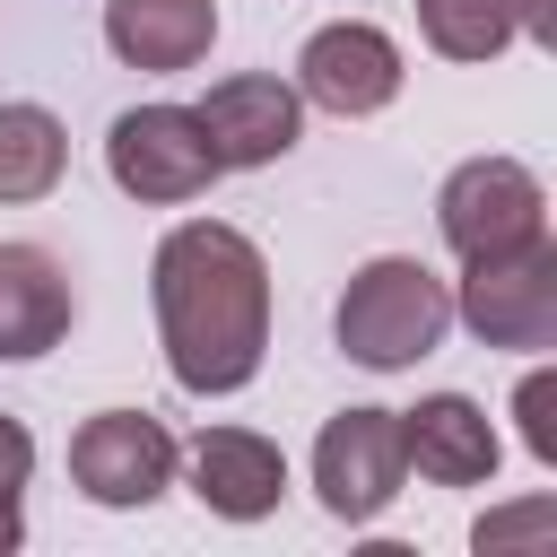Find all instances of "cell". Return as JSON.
Instances as JSON below:
<instances>
[{
    "label": "cell",
    "mask_w": 557,
    "mask_h": 557,
    "mask_svg": "<svg viewBox=\"0 0 557 557\" xmlns=\"http://www.w3.org/2000/svg\"><path fill=\"white\" fill-rule=\"evenodd\" d=\"M104 44L122 70L174 78L191 61H209L218 44V0H104Z\"/></svg>",
    "instance_id": "cell-13"
},
{
    "label": "cell",
    "mask_w": 557,
    "mask_h": 557,
    "mask_svg": "<svg viewBox=\"0 0 557 557\" xmlns=\"http://www.w3.org/2000/svg\"><path fill=\"white\" fill-rule=\"evenodd\" d=\"M548 531H557V496H522V505H505V513H479L470 548L496 557V548H522V540H548Z\"/></svg>",
    "instance_id": "cell-18"
},
{
    "label": "cell",
    "mask_w": 557,
    "mask_h": 557,
    "mask_svg": "<svg viewBox=\"0 0 557 557\" xmlns=\"http://www.w3.org/2000/svg\"><path fill=\"white\" fill-rule=\"evenodd\" d=\"M418 35L444 61H496L522 35V0H418Z\"/></svg>",
    "instance_id": "cell-15"
},
{
    "label": "cell",
    "mask_w": 557,
    "mask_h": 557,
    "mask_svg": "<svg viewBox=\"0 0 557 557\" xmlns=\"http://www.w3.org/2000/svg\"><path fill=\"white\" fill-rule=\"evenodd\" d=\"M409 479V453H400V409H339L322 435H313V496L331 522H374Z\"/></svg>",
    "instance_id": "cell-7"
},
{
    "label": "cell",
    "mask_w": 557,
    "mask_h": 557,
    "mask_svg": "<svg viewBox=\"0 0 557 557\" xmlns=\"http://www.w3.org/2000/svg\"><path fill=\"white\" fill-rule=\"evenodd\" d=\"M26 479H35V435L0 409V548H17V540H26V513H17Z\"/></svg>",
    "instance_id": "cell-16"
},
{
    "label": "cell",
    "mask_w": 557,
    "mask_h": 557,
    "mask_svg": "<svg viewBox=\"0 0 557 557\" xmlns=\"http://www.w3.org/2000/svg\"><path fill=\"white\" fill-rule=\"evenodd\" d=\"M148 296H157L165 374L191 400H226L261 374V357H270V261L244 226L183 218L148 261Z\"/></svg>",
    "instance_id": "cell-1"
},
{
    "label": "cell",
    "mask_w": 557,
    "mask_h": 557,
    "mask_svg": "<svg viewBox=\"0 0 557 557\" xmlns=\"http://www.w3.org/2000/svg\"><path fill=\"white\" fill-rule=\"evenodd\" d=\"M453 322H461L479 348H513V357L557 348V244L540 235V244H513V252L461 261Z\"/></svg>",
    "instance_id": "cell-3"
},
{
    "label": "cell",
    "mask_w": 557,
    "mask_h": 557,
    "mask_svg": "<svg viewBox=\"0 0 557 557\" xmlns=\"http://www.w3.org/2000/svg\"><path fill=\"white\" fill-rule=\"evenodd\" d=\"M78 296L44 244H0V366H35L70 339Z\"/></svg>",
    "instance_id": "cell-11"
},
{
    "label": "cell",
    "mask_w": 557,
    "mask_h": 557,
    "mask_svg": "<svg viewBox=\"0 0 557 557\" xmlns=\"http://www.w3.org/2000/svg\"><path fill=\"white\" fill-rule=\"evenodd\" d=\"M400 453L426 487H487L496 461H505L496 418L470 392H426L418 409H400Z\"/></svg>",
    "instance_id": "cell-10"
},
{
    "label": "cell",
    "mask_w": 557,
    "mask_h": 557,
    "mask_svg": "<svg viewBox=\"0 0 557 557\" xmlns=\"http://www.w3.org/2000/svg\"><path fill=\"white\" fill-rule=\"evenodd\" d=\"M522 35L531 44H557V0H522Z\"/></svg>",
    "instance_id": "cell-19"
},
{
    "label": "cell",
    "mask_w": 557,
    "mask_h": 557,
    "mask_svg": "<svg viewBox=\"0 0 557 557\" xmlns=\"http://www.w3.org/2000/svg\"><path fill=\"white\" fill-rule=\"evenodd\" d=\"M70 174V131H61V113L52 104H0V200L17 209V200H44L52 183Z\"/></svg>",
    "instance_id": "cell-14"
},
{
    "label": "cell",
    "mask_w": 557,
    "mask_h": 557,
    "mask_svg": "<svg viewBox=\"0 0 557 557\" xmlns=\"http://www.w3.org/2000/svg\"><path fill=\"white\" fill-rule=\"evenodd\" d=\"M435 235L453 244V261H487L513 244L548 235V191L522 157H461L435 191Z\"/></svg>",
    "instance_id": "cell-4"
},
{
    "label": "cell",
    "mask_w": 557,
    "mask_h": 557,
    "mask_svg": "<svg viewBox=\"0 0 557 557\" xmlns=\"http://www.w3.org/2000/svg\"><path fill=\"white\" fill-rule=\"evenodd\" d=\"M174 470H183V444H174L148 409H96V418L70 435V479H78V496L104 505V513L157 505V496L174 487Z\"/></svg>",
    "instance_id": "cell-6"
},
{
    "label": "cell",
    "mask_w": 557,
    "mask_h": 557,
    "mask_svg": "<svg viewBox=\"0 0 557 557\" xmlns=\"http://www.w3.org/2000/svg\"><path fill=\"white\" fill-rule=\"evenodd\" d=\"M191 496L218 522H261L287 496V453L270 435H252V426H200V444H191Z\"/></svg>",
    "instance_id": "cell-12"
},
{
    "label": "cell",
    "mask_w": 557,
    "mask_h": 557,
    "mask_svg": "<svg viewBox=\"0 0 557 557\" xmlns=\"http://www.w3.org/2000/svg\"><path fill=\"white\" fill-rule=\"evenodd\" d=\"M104 174H113V191H131L148 209H183L218 183V157L200 139L191 104H131L104 131Z\"/></svg>",
    "instance_id": "cell-5"
},
{
    "label": "cell",
    "mask_w": 557,
    "mask_h": 557,
    "mask_svg": "<svg viewBox=\"0 0 557 557\" xmlns=\"http://www.w3.org/2000/svg\"><path fill=\"white\" fill-rule=\"evenodd\" d=\"M191 113H200V139H209L218 174L278 165V157L305 139V96H296L287 78H270V70H235V78H218Z\"/></svg>",
    "instance_id": "cell-9"
},
{
    "label": "cell",
    "mask_w": 557,
    "mask_h": 557,
    "mask_svg": "<svg viewBox=\"0 0 557 557\" xmlns=\"http://www.w3.org/2000/svg\"><path fill=\"white\" fill-rule=\"evenodd\" d=\"M513 418H522V453H531L540 470H557V374H548V366H531V374H522Z\"/></svg>",
    "instance_id": "cell-17"
},
{
    "label": "cell",
    "mask_w": 557,
    "mask_h": 557,
    "mask_svg": "<svg viewBox=\"0 0 557 557\" xmlns=\"http://www.w3.org/2000/svg\"><path fill=\"white\" fill-rule=\"evenodd\" d=\"M331 331H339V357H357L366 374H409L418 357L444 348V331H453V287H444L418 252H374L366 270H348Z\"/></svg>",
    "instance_id": "cell-2"
},
{
    "label": "cell",
    "mask_w": 557,
    "mask_h": 557,
    "mask_svg": "<svg viewBox=\"0 0 557 557\" xmlns=\"http://www.w3.org/2000/svg\"><path fill=\"white\" fill-rule=\"evenodd\" d=\"M400 78H409L400 44H392L383 26H366V17H331V26H313L305 52H296V96L322 104V113H339V122L383 113V104L400 96Z\"/></svg>",
    "instance_id": "cell-8"
}]
</instances>
